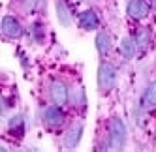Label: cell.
I'll return each mask as SVG.
<instances>
[{
	"mask_svg": "<svg viewBox=\"0 0 156 152\" xmlns=\"http://www.w3.org/2000/svg\"><path fill=\"white\" fill-rule=\"evenodd\" d=\"M145 100H147L149 105H156V81H152L149 85L147 92H145Z\"/></svg>",
	"mask_w": 156,
	"mask_h": 152,
	"instance_id": "14",
	"label": "cell"
},
{
	"mask_svg": "<svg viewBox=\"0 0 156 152\" xmlns=\"http://www.w3.org/2000/svg\"><path fill=\"white\" fill-rule=\"evenodd\" d=\"M109 147L113 148H122L126 145V126L120 118H113L109 126Z\"/></svg>",
	"mask_w": 156,
	"mask_h": 152,
	"instance_id": "2",
	"label": "cell"
},
{
	"mask_svg": "<svg viewBox=\"0 0 156 152\" xmlns=\"http://www.w3.org/2000/svg\"><path fill=\"white\" fill-rule=\"evenodd\" d=\"M136 49H137V45H136V41H133L132 38H122V41H120V53H122V57L124 58H133V55H136Z\"/></svg>",
	"mask_w": 156,
	"mask_h": 152,
	"instance_id": "10",
	"label": "cell"
},
{
	"mask_svg": "<svg viewBox=\"0 0 156 152\" xmlns=\"http://www.w3.org/2000/svg\"><path fill=\"white\" fill-rule=\"evenodd\" d=\"M96 49L102 57L109 55L111 49H113V38H111V34L107 30H100L98 36H96Z\"/></svg>",
	"mask_w": 156,
	"mask_h": 152,
	"instance_id": "7",
	"label": "cell"
},
{
	"mask_svg": "<svg viewBox=\"0 0 156 152\" xmlns=\"http://www.w3.org/2000/svg\"><path fill=\"white\" fill-rule=\"evenodd\" d=\"M64 120H66V115H64V111L60 109V105H57V103L51 105V107H47V109L43 111V122H45L47 126H51V128L62 126Z\"/></svg>",
	"mask_w": 156,
	"mask_h": 152,
	"instance_id": "4",
	"label": "cell"
},
{
	"mask_svg": "<svg viewBox=\"0 0 156 152\" xmlns=\"http://www.w3.org/2000/svg\"><path fill=\"white\" fill-rule=\"evenodd\" d=\"M149 43H151V34H149V30H147V28H139V30L136 32V45H137V49L145 51V49L149 47Z\"/></svg>",
	"mask_w": 156,
	"mask_h": 152,
	"instance_id": "11",
	"label": "cell"
},
{
	"mask_svg": "<svg viewBox=\"0 0 156 152\" xmlns=\"http://www.w3.org/2000/svg\"><path fill=\"white\" fill-rule=\"evenodd\" d=\"M79 26L83 30H96L100 26V19L94 9H87V12H83L79 15Z\"/></svg>",
	"mask_w": 156,
	"mask_h": 152,
	"instance_id": "8",
	"label": "cell"
},
{
	"mask_svg": "<svg viewBox=\"0 0 156 152\" xmlns=\"http://www.w3.org/2000/svg\"><path fill=\"white\" fill-rule=\"evenodd\" d=\"M23 126H25L23 116H21V115H17V116H13L12 120H9V124H8V130H9V132H15V130H17L19 133H23Z\"/></svg>",
	"mask_w": 156,
	"mask_h": 152,
	"instance_id": "13",
	"label": "cell"
},
{
	"mask_svg": "<svg viewBox=\"0 0 156 152\" xmlns=\"http://www.w3.org/2000/svg\"><path fill=\"white\" fill-rule=\"evenodd\" d=\"M117 81V70L111 62H102L98 70V86L102 92H107L113 88V85Z\"/></svg>",
	"mask_w": 156,
	"mask_h": 152,
	"instance_id": "1",
	"label": "cell"
},
{
	"mask_svg": "<svg viewBox=\"0 0 156 152\" xmlns=\"http://www.w3.org/2000/svg\"><path fill=\"white\" fill-rule=\"evenodd\" d=\"M126 12H128V15L132 19H136V21L145 19L149 15V4L145 2V0H130L128 6H126Z\"/></svg>",
	"mask_w": 156,
	"mask_h": 152,
	"instance_id": "6",
	"label": "cell"
},
{
	"mask_svg": "<svg viewBox=\"0 0 156 152\" xmlns=\"http://www.w3.org/2000/svg\"><path fill=\"white\" fill-rule=\"evenodd\" d=\"M81 133H83V124H75L70 132L66 133L64 145L68 147V148H75L77 145H79V141H81Z\"/></svg>",
	"mask_w": 156,
	"mask_h": 152,
	"instance_id": "9",
	"label": "cell"
},
{
	"mask_svg": "<svg viewBox=\"0 0 156 152\" xmlns=\"http://www.w3.org/2000/svg\"><path fill=\"white\" fill-rule=\"evenodd\" d=\"M154 145H156V137H154Z\"/></svg>",
	"mask_w": 156,
	"mask_h": 152,
	"instance_id": "15",
	"label": "cell"
},
{
	"mask_svg": "<svg viewBox=\"0 0 156 152\" xmlns=\"http://www.w3.org/2000/svg\"><path fill=\"white\" fill-rule=\"evenodd\" d=\"M2 34L9 40H19L23 36V26L13 15H6L2 19Z\"/></svg>",
	"mask_w": 156,
	"mask_h": 152,
	"instance_id": "3",
	"label": "cell"
},
{
	"mask_svg": "<svg viewBox=\"0 0 156 152\" xmlns=\"http://www.w3.org/2000/svg\"><path fill=\"white\" fill-rule=\"evenodd\" d=\"M51 98L57 105H66L70 100V94H68V86H66L62 81H53L51 83Z\"/></svg>",
	"mask_w": 156,
	"mask_h": 152,
	"instance_id": "5",
	"label": "cell"
},
{
	"mask_svg": "<svg viewBox=\"0 0 156 152\" xmlns=\"http://www.w3.org/2000/svg\"><path fill=\"white\" fill-rule=\"evenodd\" d=\"M57 12H58V19H60V25L64 26H70V15H68V8H66L64 4V0H58L57 2Z\"/></svg>",
	"mask_w": 156,
	"mask_h": 152,
	"instance_id": "12",
	"label": "cell"
}]
</instances>
